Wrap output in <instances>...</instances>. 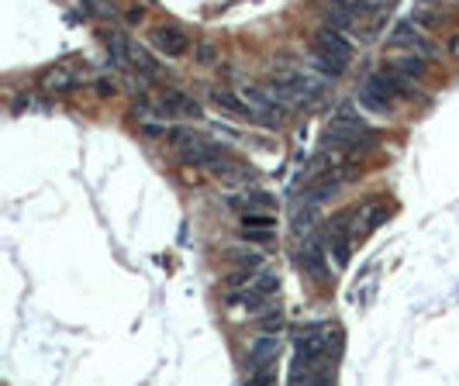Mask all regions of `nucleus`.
<instances>
[{
    "label": "nucleus",
    "instance_id": "7ed1b4c3",
    "mask_svg": "<svg viewBox=\"0 0 459 386\" xmlns=\"http://www.w3.org/2000/svg\"><path fill=\"white\" fill-rule=\"evenodd\" d=\"M407 86H411V83L397 79L390 69H387V73H373V76L363 83V90H359V103H366L370 110L387 114V110L394 107V101H397L401 93H407Z\"/></svg>",
    "mask_w": 459,
    "mask_h": 386
},
{
    "label": "nucleus",
    "instance_id": "f3484780",
    "mask_svg": "<svg viewBox=\"0 0 459 386\" xmlns=\"http://www.w3.org/2000/svg\"><path fill=\"white\" fill-rule=\"evenodd\" d=\"M387 214H390L387 200H366V204L359 207V221H363V225H370V228L383 225V221H387Z\"/></svg>",
    "mask_w": 459,
    "mask_h": 386
},
{
    "label": "nucleus",
    "instance_id": "412c9836",
    "mask_svg": "<svg viewBox=\"0 0 459 386\" xmlns=\"http://www.w3.org/2000/svg\"><path fill=\"white\" fill-rule=\"evenodd\" d=\"M411 21H414V25L421 28V25H438V21H442V18H438V14H432V11H414V18H411Z\"/></svg>",
    "mask_w": 459,
    "mask_h": 386
},
{
    "label": "nucleus",
    "instance_id": "6e6552de",
    "mask_svg": "<svg viewBox=\"0 0 459 386\" xmlns=\"http://www.w3.org/2000/svg\"><path fill=\"white\" fill-rule=\"evenodd\" d=\"M359 217V207H352V210H342V214H335L332 217V252H335V262L339 266H346L349 262V242H352V225Z\"/></svg>",
    "mask_w": 459,
    "mask_h": 386
},
{
    "label": "nucleus",
    "instance_id": "9d476101",
    "mask_svg": "<svg viewBox=\"0 0 459 386\" xmlns=\"http://www.w3.org/2000/svg\"><path fill=\"white\" fill-rule=\"evenodd\" d=\"M300 266H304V273L311 276V280H318L324 283V276H328V262H324V249L322 242L314 238V234H307L304 238V245H300Z\"/></svg>",
    "mask_w": 459,
    "mask_h": 386
},
{
    "label": "nucleus",
    "instance_id": "aec40b11",
    "mask_svg": "<svg viewBox=\"0 0 459 386\" xmlns=\"http://www.w3.org/2000/svg\"><path fill=\"white\" fill-rule=\"evenodd\" d=\"M245 386H276V376H273V369L270 373H252Z\"/></svg>",
    "mask_w": 459,
    "mask_h": 386
},
{
    "label": "nucleus",
    "instance_id": "1a4fd4ad",
    "mask_svg": "<svg viewBox=\"0 0 459 386\" xmlns=\"http://www.w3.org/2000/svg\"><path fill=\"white\" fill-rule=\"evenodd\" d=\"M280 356V338L276 335H259L249 345V369L252 373H270V365Z\"/></svg>",
    "mask_w": 459,
    "mask_h": 386
},
{
    "label": "nucleus",
    "instance_id": "dca6fc26",
    "mask_svg": "<svg viewBox=\"0 0 459 386\" xmlns=\"http://www.w3.org/2000/svg\"><path fill=\"white\" fill-rule=\"evenodd\" d=\"M276 217L270 210H245L242 214V232H273Z\"/></svg>",
    "mask_w": 459,
    "mask_h": 386
},
{
    "label": "nucleus",
    "instance_id": "423d86ee",
    "mask_svg": "<svg viewBox=\"0 0 459 386\" xmlns=\"http://www.w3.org/2000/svg\"><path fill=\"white\" fill-rule=\"evenodd\" d=\"M276 290H280L276 273H259V276H252V280H249V286H245L242 293H232V300H239V304H242V307H249V310H263V304L270 300Z\"/></svg>",
    "mask_w": 459,
    "mask_h": 386
},
{
    "label": "nucleus",
    "instance_id": "0eeeda50",
    "mask_svg": "<svg viewBox=\"0 0 459 386\" xmlns=\"http://www.w3.org/2000/svg\"><path fill=\"white\" fill-rule=\"evenodd\" d=\"M390 45L394 49H404L411 55H421V59H429L432 55V42L421 35V28L414 25V21H401V25L394 28V35H390Z\"/></svg>",
    "mask_w": 459,
    "mask_h": 386
},
{
    "label": "nucleus",
    "instance_id": "6ab92c4d",
    "mask_svg": "<svg viewBox=\"0 0 459 386\" xmlns=\"http://www.w3.org/2000/svg\"><path fill=\"white\" fill-rule=\"evenodd\" d=\"M232 262H235L242 273H252V269H259V266H263V256H259V252H252V249H249V252H245V249H232Z\"/></svg>",
    "mask_w": 459,
    "mask_h": 386
},
{
    "label": "nucleus",
    "instance_id": "a878e982",
    "mask_svg": "<svg viewBox=\"0 0 459 386\" xmlns=\"http://www.w3.org/2000/svg\"><path fill=\"white\" fill-rule=\"evenodd\" d=\"M449 52L459 59V35H453V38H449Z\"/></svg>",
    "mask_w": 459,
    "mask_h": 386
},
{
    "label": "nucleus",
    "instance_id": "f03ea898",
    "mask_svg": "<svg viewBox=\"0 0 459 386\" xmlns=\"http://www.w3.org/2000/svg\"><path fill=\"white\" fill-rule=\"evenodd\" d=\"M349 59H352V45L342 31L322 28L314 35V66H322L328 76H342L349 69Z\"/></svg>",
    "mask_w": 459,
    "mask_h": 386
},
{
    "label": "nucleus",
    "instance_id": "5701e85b",
    "mask_svg": "<svg viewBox=\"0 0 459 386\" xmlns=\"http://www.w3.org/2000/svg\"><path fill=\"white\" fill-rule=\"evenodd\" d=\"M249 242H273V232H242Z\"/></svg>",
    "mask_w": 459,
    "mask_h": 386
},
{
    "label": "nucleus",
    "instance_id": "b1692460",
    "mask_svg": "<svg viewBox=\"0 0 459 386\" xmlns=\"http://www.w3.org/2000/svg\"><path fill=\"white\" fill-rule=\"evenodd\" d=\"M97 93H104V97H108V93H114V83H108V79H97Z\"/></svg>",
    "mask_w": 459,
    "mask_h": 386
},
{
    "label": "nucleus",
    "instance_id": "f257e3e1",
    "mask_svg": "<svg viewBox=\"0 0 459 386\" xmlns=\"http://www.w3.org/2000/svg\"><path fill=\"white\" fill-rule=\"evenodd\" d=\"M176 138V152L187 166H197V169H208L215 176H235L239 169H245L242 162H235L225 145H217L211 138H200V135H190V131H173Z\"/></svg>",
    "mask_w": 459,
    "mask_h": 386
},
{
    "label": "nucleus",
    "instance_id": "ddd939ff",
    "mask_svg": "<svg viewBox=\"0 0 459 386\" xmlns=\"http://www.w3.org/2000/svg\"><path fill=\"white\" fill-rule=\"evenodd\" d=\"M390 73L397 79H404V83H414V79H421L429 73V59H421V55H411V52H401L394 62H390Z\"/></svg>",
    "mask_w": 459,
    "mask_h": 386
},
{
    "label": "nucleus",
    "instance_id": "4be33fe9",
    "mask_svg": "<svg viewBox=\"0 0 459 386\" xmlns=\"http://www.w3.org/2000/svg\"><path fill=\"white\" fill-rule=\"evenodd\" d=\"M259 328H263V335H273V331L280 328V310H273V314H266V317L259 321Z\"/></svg>",
    "mask_w": 459,
    "mask_h": 386
},
{
    "label": "nucleus",
    "instance_id": "4468645a",
    "mask_svg": "<svg viewBox=\"0 0 459 386\" xmlns=\"http://www.w3.org/2000/svg\"><path fill=\"white\" fill-rule=\"evenodd\" d=\"M76 86H80V79L69 66H52V69L42 73V90H49V93H69Z\"/></svg>",
    "mask_w": 459,
    "mask_h": 386
},
{
    "label": "nucleus",
    "instance_id": "393cba45",
    "mask_svg": "<svg viewBox=\"0 0 459 386\" xmlns=\"http://www.w3.org/2000/svg\"><path fill=\"white\" fill-rule=\"evenodd\" d=\"M200 62H215V49L211 45H200Z\"/></svg>",
    "mask_w": 459,
    "mask_h": 386
},
{
    "label": "nucleus",
    "instance_id": "9b49d317",
    "mask_svg": "<svg viewBox=\"0 0 459 386\" xmlns=\"http://www.w3.org/2000/svg\"><path fill=\"white\" fill-rule=\"evenodd\" d=\"M152 45L166 55V59H176V55H183L190 49V38L187 31H180L176 25H159L152 31Z\"/></svg>",
    "mask_w": 459,
    "mask_h": 386
},
{
    "label": "nucleus",
    "instance_id": "f8f14e48",
    "mask_svg": "<svg viewBox=\"0 0 459 386\" xmlns=\"http://www.w3.org/2000/svg\"><path fill=\"white\" fill-rule=\"evenodd\" d=\"M162 110H166V118H200V103L176 86H169L162 93Z\"/></svg>",
    "mask_w": 459,
    "mask_h": 386
},
{
    "label": "nucleus",
    "instance_id": "39448f33",
    "mask_svg": "<svg viewBox=\"0 0 459 386\" xmlns=\"http://www.w3.org/2000/svg\"><path fill=\"white\" fill-rule=\"evenodd\" d=\"M242 101L252 110V121H259V125H283L287 121V107L273 101L266 86H242Z\"/></svg>",
    "mask_w": 459,
    "mask_h": 386
},
{
    "label": "nucleus",
    "instance_id": "2eb2a0df",
    "mask_svg": "<svg viewBox=\"0 0 459 386\" xmlns=\"http://www.w3.org/2000/svg\"><path fill=\"white\" fill-rule=\"evenodd\" d=\"M211 103H217L225 114H232V118H239V121H252V110H249V103L242 101V93H232V90H217V86H211Z\"/></svg>",
    "mask_w": 459,
    "mask_h": 386
},
{
    "label": "nucleus",
    "instance_id": "20e7f679",
    "mask_svg": "<svg viewBox=\"0 0 459 386\" xmlns=\"http://www.w3.org/2000/svg\"><path fill=\"white\" fill-rule=\"evenodd\" d=\"M370 138H377L373 128H370L359 114H352L349 107H342V110L335 114V121L328 125V142L339 145V149H356L359 142H370Z\"/></svg>",
    "mask_w": 459,
    "mask_h": 386
},
{
    "label": "nucleus",
    "instance_id": "a211bd4d",
    "mask_svg": "<svg viewBox=\"0 0 459 386\" xmlns=\"http://www.w3.org/2000/svg\"><path fill=\"white\" fill-rule=\"evenodd\" d=\"M108 49H110V59L118 62V66H128L132 62V42L125 38V35H108Z\"/></svg>",
    "mask_w": 459,
    "mask_h": 386
}]
</instances>
